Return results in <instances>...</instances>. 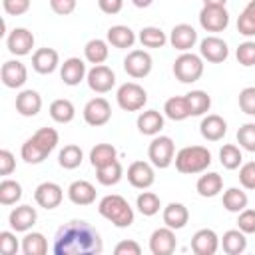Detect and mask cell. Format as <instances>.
<instances>
[{"mask_svg": "<svg viewBox=\"0 0 255 255\" xmlns=\"http://www.w3.org/2000/svg\"><path fill=\"white\" fill-rule=\"evenodd\" d=\"M104 249L100 233L86 221L74 219L62 225L54 239V255H100Z\"/></svg>", "mask_w": 255, "mask_h": 255, "instance_id": "obj_1", "label": "cell"}, {"mask_svg": "<svg viewBox=\"0 0 255 255\" xmlns=\"http://www.w3.org/2000/svg\"><path fill=\"white\" fill-rule=\"evenodd\" d=\"M98 211L102 217H106L108 221H112L116 227L124 229V227H129L133 223V209L129 207V203L122 197V195H106L100 205H98Z\"/></svg>", "mask_w": 255, "mask_h": 255, "instance_id": "obj_2", "label": "cell"}, {"mask_svg": "<svg viewBox=\"0 0 255 255\" xmlns=\"http://www.w3.org/2000/svg\"><path fill=\"white\" fill-rule=\"evenodd\" d=\"M211 153L203 145H187L181 147L175 155V169L179 173H201L209 167Z\"/></svg>", "mask_w": 255, "mask_h": 255, "instance_id": "obj_3", "label": "cell"}, {"mask_svg": "<svg viewBox=\"0 0 255 255\" xmlns=\"http://www.w3.org/2000/svg\"><path fill=\"white\" fill-rule=\"evenodd\" d=\"M173 74L181 84H191L197 82L203 74V62L199 56L195 54H181L179 58H175L173 62Z\"/></svg>", "mask_w": 255, "mask_h": 255, "instance_id": "obj_4", "label": "cell"}, {"mask_svg": "<svg viewBox=\"0 0 255 255\" xmlns=\"http://www.w3.org/2000/svg\"><path fill=\"white\" fill-rule=\"evenodd\" d=\"M116 98H118L120 108L126 110V112H137V110H141V108L145 106V102H147L145 90H143L139 84H135V82H126V84H122Z\"/></svg>", "mask_w": 255, "mask_h": 255, "instance_id": "obj_5", "label": "cell"}, {"mask_svg": "<svg viewBox=\"0 0 255 255\" xmlns=\"http://www.w3.org/2000/svg\"><path fill=\"white\" fill-rule=\"evenodd\" d=\"M173 153H175V145H173V139L167 135L155 137L147 147V155H149L151 163L159 169H165L173 161Z\"/></svg>", "mask_w": 255, "mask_h": 255, "instance_id": "obj_6", "label": "cell"}, {"mask_svg": "<svg viewBox=\"0 0 255 255\" xmlns=\"http://www.w3.org/2000/svg\"><path fill=\"white\" fill-rule=\"evenodd\" d=\"M199 24L207 32H221L229 24V14L225 6H203L199 12Z\"/></svg>", "mask_w": 255, "mask_h": 255, "instance_id": "obj_7", "label": "cell"}, {"mask_svg": "<svg viewBox=\"0 0 255 255\" xmlns=\"http://www.w3.org/2000/svg\"><path fill=\"white\" fill-rule=\"evenodd\" d=\"M110 118H112V106L106 98H94L84 108V120L88 126L100 128V126L108 124Z\"/></svg>", "mask_w": 255, "mask_h": 255, "instance_id": "obj_8", "label": "cell"}, {"mask_svg": "<svg viewBox=\"0 0 255 255\" xmlns=\"http://www.w3.org/2000/svg\"><path fill=\"white\" fill-rule=\"evenodd\" d=\"M124 70L135 80L145 78L151 72V56L145 50H131L124 60Z\"/></svg>", "mask_w": 255, "mask_h": 255, "instance_id": "obj_9", "label": "cell"}, {"mask_svg": "<svg viewBox=\"0 0 255 255\" xmlns=\"http://www.w3.org/2000/svg\"><path fill=\"white\" fill-rule=\"evenodd\" d=\"M88 86L90 90H94L96 94H106L114 88L116 84V74L112 72V68L104 66V64H98L94 66L90 72H88Z\"/></svg>", "mask_w": 255, "mask_h": 255, "instance_id": "obj_10", "label": "cell"}, {"mask_svg": "<svg viewBox=\"0 0 255 255\" xmlns=\"http://www.w3.org/2000/svg\"><path fill=\"white\" fill-rule=\"evenodd\" d=\"M155 175H153V167L147 163V161H131L129 167H128V181L131 187H137V189H147L151 183H153Z\"/></svg>", "mask_w": 255, "mask_h": 255, "instance_id": "obj_11", "label": "cell"}, {"mask_svg": "<svg viewBox=\"0 0 255 255\" xmlns=\"http://www.w3.org/2000/svg\"><path fill=\"white\" fill-rule=\"evenodd\" d=\"M62 197H64L62 187H60L58 183H54V181H44V183H40V185L36 187V191H34L36 203H38L40 207H44V209H56V207L62 203Z\"/></svg>", "mask_w": 255, "mask_h": 255, "instance_id": "obj_12", "label": "cell"}, {"mask_svg": "<svg viewBox=\"0 0 255 255\" xmlns=\"http://www.w3.org/2000/svg\"><path fill=\"white\" fill-rule=\"evenodd\" d=\"M149 251L153 255H171L175 251V233L171 227H159L149 237Z\"/></svg>", "mask_w": 255, "mask_h": 255, "instance_id": "obj_13", "label": "cell"}, {"mask_svg": "<svg viewBox=\"0 0 255 255\" xmlns=\"http://www.w3.org/2000/svg\"><path fill=\"white\" fill-rule=\"evenodd\" d=\"M0 78H2V84L6 88H20V86H24V82L28 78V70H26V66L22 62L8 60V62L2 64Z\"/></svg>", "mask_w": 255, "mask_h": 255, "instance_id": "obj_14", "label": "cell"}, {"mask_svg": "<svg viewBox=\"0 0 255 255\" xmlns=\"http://www.w3.org/2000/svg\"><path fill=\"white\" fill-rule=\"evenodd\" d=\"M199 52H201V56H203L207 62H213V64H219V62L227 60V56H229L227 44H225L221 38H217V36H207V38H203Z\"/></svg>", "mask_w": 255, "mask_h": 255, "instance_id": "obj_15", "label": "cell"}, {"mask_svg": "<svg viewBox=\"0 0 255 255\" xmlns=\"http://www.w3.org/2000/svg\"><path fill=\"white\" fill-rule=\"evenodd\" d=\"M219 247V237L213 229H199L191 237V251L195 255H213Z\"/></svg>", "mask_w": 255, "mask_h": 255, "instance_id": "obj_16", "label": "cell"}, {"mask_svg": "<svg viewBox=\"0 0 255 255\" xmlns=\"http://www.w3.org/2000/svg\"><path fill=\"white\" fill-rule=\"evenodd\" d=\"M8 50L16 56H26L34 48V34L26 28H14L8 36Z\"/></svg>", "mask_w": 255, "mask_h": 255, "instance_id": "obj_17", "label": "cell"}, {"mask_svg": "<svg viewBox=\"0 0 255 255\" xmlns=\"http://www.w3.org/2000/svg\"><path fill=\"white\" fill-rule=\"evenodd\" d=\"M169 42L175 50H181V52H187L193 48V44L197 42V32L193 26L189 24H177L173 26L171 30V36H169Z\"/></svg>", "mask_w": 255, "mask_h": 255, "instance_id": "obj_18", "label": "cell"}, {"mask_svg": "<svg viewBox=\"0 0 255 255\" xmlns=\"http://www.w3.org/2000/svg\"><path fill=\"white\" fill-rule=\"evenodd\" d=\"M199 131H201V135H203L207 141H219V139L227 133V124H225V120H223L221 116L209 114V116H205V118L201 120Z\"/></svg>", "mask_w": 255, "mask_h": 255, "instance_id": "obj_19", "label": "cell"}, {"mask_svg": "<svg viewBox=\"0 0 255 255\" xmlns=\"http://www.w3.org/2000/svg\"><path fill=\"white\" fill-rule=\"evenodd\" d=\"M60 56L54 48H38L32 56V68L38 74H52L58 68Z\"/></svg>", "mask_w": 255, "mask_h": 255, "instance_id": "obj_20", "label": "cell"}, {"mask_svg": "<svg viewBox=\"0 0 255 255\" xmlns=\"http://www.w3.org/2000/svg\"><path fill=\"white\" fill-rule=\"evenodd\" d=\"M42 108V98L36 90H24L16 96V112L24 118H34Z\"/></svg>", "mask_w": 255, "mask_h": 255, "instance_id": "obj_21", "label": "cell"}, {"mask_svg": "<svg viewBox=\"0 0 255 255\" xmlns=\"http://www.w3.org/2000/svg\"><path fill=\"white\" fill-rule=\"evenodd\" d=\"M68 197L76 205H90L96 201V187L86 179H78L68 187Z\"/></svg>", "mask_w": 255, "mask_h": 255, "instance_id": "obj_22", "label": "cell"}, {"mask_svg": "<svg viewBox=\"0 0 255 255\" xmlns=\"http://www.w3.org/2000/svg\"><path fill=\"white\" fill-rule=\"evenodd\" d=\"M38 219V213L32 205H18L16 209H12L10 213V227L14 231H28Z\"/></svg>", "mask_w": 255, "mask_h": 255, "instance_id": "obj_23", "label": "cell"}, {"mask_svg": "<svg viewBox=\"0 0 255 255\" xmlns=\"http://www.w3.org/2000/svg\"><path fill=\"white\" fill-rule=\"evenodd\" d=\"M60 76H62L66 86H78L84 80V76H86V64L80 58H68L62 64Z\"/></svg>", "mask_w": 255, "mask_h": 255, "instance_id": "obj_24", "label": "cell"}, {"mask_svg": "<svg viewBox=\"0 0 255 255\" xmlns=\"http://www.w3.org/2000/svg\"><path fill=\"white\" fill-rule=\"evenodd\" d=\"M189 221V211L183 203H169L163 209V223L171 229H181Z\"/></svg>", "mask_w": 255, "mask_h": 255, "instance_id": "obj_25", "label": "cell"}, {"mask_svg": "<svg viewBox=\"0 0 255 255\" xmlns=\"http://www.w3.org/2000/svg\"><path fill=\"white\" fill-rule=\"evenodd\" d=\"M163 128V116L157 112V110H147V112H141L139 118H137V129L143 133V135H155L159 133Z\"/></svg>", "mask_w": 255, "mask_h": 255, "instance_id": "obj_26", "label": "cell"}, {"mask_svg": "<svg viewBox=\"0 0 255 255\" xmlns=\"http://www.w3.org/2000/svg\"><path fill=\"white\" fill-rule=\"evenodd\" d=\"M221 247L227 255H241L247 249V239L241 229H229L221 237Z\"/></svg>", "mask_w": 255, "mask_h": 255, "instance_id": "obj_27", "label": "cell"}, {"mask_svg": "<svg viewBox=\"0 0 255 255\" xmlns=\"http://www.w3.org/2000/svg\"><path fill=\"white\" fill-rule=\"evenodd\" d=\"M108 42L114 46V48H131L133 42H135V34L131 28L124 26V24H118V26H112L108 30Z\"/></svg>", "mask_w": 255, "mask_h": 255, "instance_id": "obj_28", "label": "cell"}, {"mask_svg": "<svg viewBox=\"0 0 255 255\" xmlns=\"http://www.w3.org/2000/svg\"><path fill=\"white\" fill-rule=\"evenodd\" d=\"M163 112H165V116H167L169 120H173V122H181V120H185V118L191 116L189 104H187L185 96H173V98H169V100L165 102V106H163Z\"/></svg>", "mask_w": 255, "mask_h": 255, "instance_id": "obj_29", "label": "cell"}, {"mask_svg": "<svg viewBox=\"0 0 255 255\" xmlns=\"http://www.w3.org/2000/svg\"><path fill=\"white\" fill-rule=\"evenodd\" d=\"M195 187H197V193L201 197H215L221 191V187H223V179H221L219 173L209 171V173H205V175H201L197 179Z\"/></svg>", "mask_w": 255, "mask_h": 255, "instance_id": "obj_30", "label": "cell"}, {"mask_svg": "<svg viewBox=\"0 0 255 255\" xmlns=\"http://www.w3.org/2000/svg\"><path fill=\"white\" fill-rule=\"evenodd\" d=\"M185 100L189 104V112L191 116H203L205 112H209L211 108V98L207 92L203 90H191L189 94H185Z\"/></svg>", "mask_w": 255, "mask_h": 255, "instance_id": "obj_31", "label": "cell"}, {"mask_svg": "<svg viewBox=\"0 0 255 255\" xmlns=\"http://www.w3.org/2000/svg\"><path fill=\"white\" fill-rule=\"evenodd\" d=\"M74 114H76L74 104H72L70 100H66V98L54 100V102L50 104V116H52V120L58 122V124H68V122H72V120H74Z\"/></svg>", "mask_w": 255, "mask_h": 255, "instance_id": "obj_32", "label": "cell"}, {"mask_svg": "<svg viewBox=\"0 0 255 255\" xmlns=\"http://www.w3.org/2000/svg\"><path fill=\"white\" fill-rule=\"evenodd\" d=\"M122 175H124V169H122V163L118 159H114L108 165L96 167V177L102 185H116L122 179Z\"/></svg>", "mask_w": 255, "mask_h": 255, "instance_id": "obj_33", "label": "cell"}, {"mask_svg": "<svg viewBox=\"0 0 255 255\" xmlns=\"http://www.w3.org/2000/svg\"><path fill=\"white\" fill-rule=\"evenodd\" d=\"M118 157V151L112 143H98L92 151H90V161L94 167H102V165H108L112 163L114 159Z\"/></svg>", "mask_w": 255, "mask_h": 255, "instance_id": "obj_34", "label": "cell"}, {"mask_svg": "<svg viewBox=\"0 0 255 255\" xmlns=\"http://www.w3.org/2000/svg\"><path fill=\"white\" fill-rule=\"evenodd\" d=\"M223 207L231 213H239L247 207V193L241 191L239 187H229L223 193Z\"/></svg>", "mask_w": 255, "mask_h": 255, "instance_id": "obj_35", "label": "cell"}, {"mask_svg": "<svg viewBox=\"0 0 255 255\" xmlns=\"http://www.w3.org/2000/svg\"><path fill=\"white\" fill-rule=\"evenodd\" d=\"M84 54H86V60H88L90 64H94V66L104 64L106 58H108V44H106L104 40H100V38H94V40H90V42L86 44Z\"/></svg>", "mask_w": 255, "mask_h": 255, "instance_id": "obj_36", "label": "cell"}, {"mask_svg": "<svg viewBox=\"0 0 255 255\" xmlns=\"http://www.w3.org/2000/svg\"><path fill=\"white\" fill-rule=\"evenodd\" d=\"M82 157H84L82 147L76 145V143H68V145H64V149L60 151L58 163H60L64 169H76V167L82 163Z\"/></svg>", "mask_w": 255, "mask_h": 255, "instance_id": "obj_37", "label": "cell"}, {"mask_svg": "<svg viewBox=\"0 0 255 255\" xmlns=\"http://www.w3.org/2000/svg\"><path fill=\"white\" fill-rule=\"evenodd\" d=\"M20 153H22V159H24L26 163H32V165L42 163V161L48 157V151H46L42 145H38L32 137L22 143V151H20Z\"/></svg>", "mask_w": 255, "mask_h": 255, "instance_id": "obj_38", "label": "cell"}, {"mask_svg": "<svg viewBox=\"0 0 255 255\" xmlns=\"http://www.w3.org/2000/svg\"><path fill=\"white\" fill-rule=\"evenodd\" d=\"M22 197V185L14 179H2L0 181V203L2 205H12L20 201Z\"/></svg>", "mask_w": 255, "mask_h": 255, "instance_id": "obj_39", "label": "cell"}, {"mask_svg": "<svg viewBox=\"0 0 255 255\" xmlns=\"http://www.w3.org/2000/svg\"><path fill=\"white\" fill-rule=\"evenodd\" d=\"M22 251L24 255H46L48 243L42 233H28L22 241Z\"/></svg>", "mask_w": 255, "mask_h": 255, "instance_id": "obj_40", "label": "cell"}, {"mask_svg": "<svg viewBox=\"0 0 255 255\" xmlns=\"http://www.w3.org/2000/svg\"><path fill=\"white\" fill-rule=\"evenodd\" d=\"M139 42H141L145 48H161V46L167 42V38H165V34H163L161 28L145 26V28H141V32H139Z\"/></svg>", "mask_w": 255, "mask_h": 255, "instance_id": "obj_41", "label": "cell"}, {"mask_svg": "<svg viewBox=\"0 0 255 255\" xmlns=\"http://www.w3.org/2000/svg\"><path fill=\"white\" fill-rule=\"evenodd\" d=\"M219 161H221V165H223L225 169H237V167L241 165V161H243L239 147L233 145V143H225V145L219 149Z\"/></svg>", "mask_w": 255, "mask_h": 255, "instance_id": "obj_42", "label": "cell"}, {"mask_svg": "<svg viewBox=\"0 0 255 255\" xmlns=\"http://www.w3.org/2000/svg\"><path fill=\"white\" fill-rule=\"evenodd\" d=\"M159 207H161V201L153 191H143V193L137 195V209H139L141 215L151 217L159 211Z\"/></svg>", "mask_w": 255, "mask_h": 255, "instance_id": "obj_43", "label": "cell"}, {"mask_svg": "<svg viewBox=\"0 0 255 255\" xmlns=\"http://www.w3.org/2000/svg\"><path fill=\"white\" fill-rule=\"evenodd\" d=\"M32 139L38 143V145H42L48 153L58 145V131L54 129V128H40L34 135H32Z\"/></svg>", "mask_w": 255, "mask_h": 255, "instance_id": "obj_44", "label": "cell"}, {"mask_svg": "<svg viewBox=\"0 0 255 255\" xmlns=\"http://www.w3.org/2000/svg\"><path fill=\"white\" fill-rule=\"evenodd\" d=\"M237 141L243 149L255 151V124H243L237 129Z\"/></svg>", "mask_w": 255, "mask_h": 255, "instance_id": "obj_45", "label": "cell"}, {"mask_svg": "<svg viewBox=\"0 0 255 255\" xmlns=\"http://www.w3.org/2000/svg\"><path fill=\"white\" fill-rule=\"evenodd\" d=\"M235 56H237V62L241 66H247V68L249 66H255V42H243V44H239Z\"/></svg>", "mask_w": 255, "mask_h": 255, "instance_id": "obj_46", "label": "cell"}, {"mask_svg": "<svg viewBox=\"0 0 255 255\" xmlns=\"http://www.w3.org/2000/svg\"><path fill=\"white\" fill-rule=\"evenodd\" d=\"M239 108L247 116H255V88H243L239 92Z\"/></svg>", "mask_w": 255, "mask_h": 255, "instance_id": "obj_47", "label": "cell"}, {"mask_svg": "<svg viewBox=\"0 0 255 255\" xmlns=\"http://www.w3.org/2000/svg\"><path fill=\"white\" fill-rule=\"evenodd\" d=\"M18 253V239L10 231H0V255H16Z\"/></svg>", "mask_w": 255, "mask_h": 255, "instance_id": "obj_48", "label": "cell"}, {"mask_svg": "<svg viewBox=\"0 0 255 255\" xmlns=\"http://www.w3.org/2000/svg\"><path fill=\"white\" fill-rule=\"evenodd\" d=\"M237 225L243 233H255V209H243L239 211V217H237Z\"/></svg>", "mask_w": 255, "mask_h": 255, "instance_id": "obj_49", "label": "cell"}, {"mask_svg": "<svg viewBox=\"0 0 255 255\" xmlns=\"http://www.w3.org/2000/svg\"><path fill=\"white\" fill-rule=\"evenodd\" d=\"M239 181L245 189H255V161H247L239 169Z\"/></svg>", "mask_w": 255, "mask_h": 255, "instance_id": "obj_50", "label": "cell"}, {"mask_svg": "<svg viewBox=\"0 0 255 255\" xmlns=\"http://www.w3.org/2000/svg\"><path fill=\"white\" fill-rule=\"evenodd\" d=\"M2 6H4L6 14H10V16H20V14L28 12L30 0H2Z\"/></svg>", "mask_w": 255, "mask_h": 255, "instance_id": "obj_51", "label": "cell"}, {"mask_svg": "<svg viewBox=\"0 0 255 255\" xmlns=\"http://www.w3.org/2000/svg\"><path fill=\"white\" fill-rule=\"evenodd\" d=\"M237 30L243 36H255V20L249 14L241 12L239 18H237Z\"/></svg>", "mask_w": 255, "mask_h": 255, "instance_id": "obj_52", "label": "cell"}, {"mask_svg": "<svg viewBox=\"0 0 255 255\" xmlns=\"http://www.w3.org/2000/svg\"><path fill=\"white\" fill-rule=\"evenodd\" d=\"M116 255H139L141 253V247L139 243H135L133 239H128V241H120L114 249Z\"/></svg>", "mask_w": 255, "mask_h": 255, "instance_id": "obj_53", "label": "cell"}, {"mask_svg": "<svg viewBox=\"0 0 255 255\" xmlns=\"http://www.w3.org/2000/svg\"><path fill=\"white\" fill-rule=\"evenodd\" d=\"M16 167L14 155L8 149H0V175H10Z\"/></svg>", "mask_w": 255, "mask_h": 255, "instance_id": "obj_54", "label": "cell"}, {"mask_svg": "<svg viewBox=\"0 0 255 255\" xmlns=\"http://www.w3.org/2000/svg\"><path fill=\"white\" fill-rule=\"evenodd\" d=\"M50 8L60 16H68L76 10V0H50Z\"/></svg>", "mask_w": 255, "mask_h": 255, "instance_id": "obj_55", "label": "cell"}, {"mask_svg": "<svg viewBox=\"0 0 255 255\" xmlns=\"http://www.w3.org/2000/svg\"><path fill=\"white\" fill-rule=\"evenodd\" d=\"M124 0H98V6L104 14H118L122 10Z\"/></svg>", "mask_w": 255, "mask_h": 255, "instance_id": "obj_56", "label": "cell"}, {"mask_svg": "<svg viewBox=\"0 0 255 255\" xmlns=\"http://www.w3.org/2000/svg\"><path fill=\"white\" fill-rule=\"evenodd\" d=\"M243 12H245V14H249V16L255 20V0H251V2L245 6V10H243Z\"/></svg>", "mask_w": 255, "mask_h": 255, "instance_id": "obj_57", "label": "cell"}, {"mask_svg": "<svg viewBox=\"0 0 255 255\" xmlns=\"http://www.w3.org/2000/svg\"><path fill=\"white\" fill-rule=\"evenodd\" d=\"M227 0H203L205 6H225Z\"/></svg>", "mask_w": 255, "mask_h": 255, "instance_id": "obj_58", "label": "cell"}, {"mask_svg": "<svg viewBox=\"0 0 255 255\" xmlns=\"http://www.w3.org/2000/svg\"><path fill=\"white\" fill-rule=\"evenodd\" d=\"M133 2V6H137V8H147L153 0H131Z\"/></svg>", "mask_w": 255, "mask_h": 255, "instance_id": "obj_59", "label": "cell"}, {"mask_svg": "<svg viewBox=\"0 0 255 255\" xmlns=\"http://www.w3.org/2000/svg\"><path fill=\"white\" fill-rule=\"evenodd\" d=\"M4 34H6V22L2 20V22H0V36H4Z\"/></svg>", "mask_w": 255, "mask_h": 255, "instance_id": "obj_60", "label": "cell"}]
</instances>
